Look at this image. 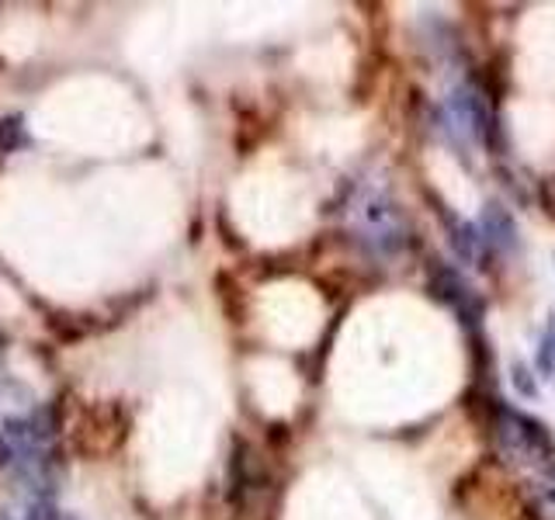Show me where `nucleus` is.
Returning a JSON list of instances; mask_svg holds the SVG:
<instances>
[{"label":"nucleus","instance_id":"f257e3e1","mask_svg":"<svg viewBox=\"0 0 555 520\" xmlns=\"http://www.w3.org/2000/svg\"><path fill=\"white\" fill-rule=\"evenodd\" d=\"M448 118L455 121V129L473 139V143H486L493 129V115H490V104H486L482 91H476L473 83H462L455 94L448 98Z\"/></svg>","mask_w":555,"mask_h":520},{"label":"nucleus","instance_id":"f03ea898","mask_svg":"<svg viewBox=\"0 0 555 520\" xmlns=\"http://www.w3.org/2000/svg\"><path fill=\"white\" fill-rule=\"evenodd\" d=\"M479 233H482V239H486V247H493V250H500V253L517 250V243H520V236H517V222H514V216H511L500 202H490V205L482 208Z\"/></svg>","mask_w":555,"mask_h":520},{"label":"nucleus","instance_id":"7ed1b4c3","mask_svg":"<svg viewBox=\"0 0 555 520\" xmlns=\"http://www.w3.org/2000/svg\"><path fill=\"white\" fill-rule=\"evenodd\" d=\"M451 247H455V253L462 260H468V264H479V260L486 257V239L479 233V225L473 222H451Z\"/></svg>","mask_w":555,"mask_h":520},{"label":"nucleus","instance_id":"20e7f679","mask_svg":"<svg viewBox=\"0 0 555 520\" xmlns=\"http://www.w3.org/2000/svg\"><path fill=\"white\" fill-rule=\"evenodd\" d=\"M538 372H542V375L555 372V323H548L542 347H538Z\"/></svg>","mask_w":555,"mask_h":520},{"label":"nucleus","instance_id":"39448f33","mask_svg":"<svg viewBox=\"0 0 555 520\" xmlns=\"http://www.w3.org/2000/svg\"><path fill=\"white\" fill-rule=\"evenodd\" d=\"M511 378H514V386H517V392H520V395H528V399H534V395H538L534 378H531V372H528L520 361H517L514 368H511Z\"/></svg>","mask_w":555,"mask_h":520}]
</instances>
